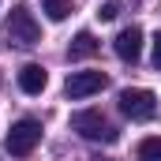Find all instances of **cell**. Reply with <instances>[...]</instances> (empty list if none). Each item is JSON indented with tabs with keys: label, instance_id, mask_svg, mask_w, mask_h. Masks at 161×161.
Returning a JSON list of instances; mask_svg holds the SVG:
<instances>
[{
	"label": "cell",
	"instance_id": "12",
	"mask_svg": "<svg viewBox=\"0 0 161 161\" xmlns=\"http://www.w3.org/2000/svg\"><path fill=\"white\" fill-rule=\"evenodd\" d=\"M154 68L161 71V30L154 34Z\"/></svg>",
	"mask_w": 161,
	"mask_h": 161
},
{
	"label": "cell",
	"instance_id": "5",
	"mask_svg": "<svg viewBox=\"0 0 161 161\" xmlns=\"http://www.w3.org/2000/svg\"><path fill=\"white\" fill-rule=\"evenodd\" d=\"M105 71H71L68 82H64V94L68 97H90V94H97V90H105Z\"/></svg>",
	"mask_w": 161,
	"mask_h": 161
},
{
	"label": "cell",
	"instance_id": "8",
	"mask_svg": "<svg viewBox=\"0 0 161 161\" xmlns=\"http://www.w3.org/2000/svg\"><path fill=\"white\" fill-rule=\"evenodd\" d=\"M94 53H97V38L90 30H79L71 38V45H68V60H90Z\"/></svg>",
	"mask_w": 161,
	"mask_h": 161
},
{
	"label": "cell",
	"instance_id": "6",
	"mask_svg": "<svg viewBox=\"0 0 161 161\" xmlns=\"http://www.w3.org/2000/svg\"><path fill=\"white\" fill-rule=\"evenodd\" d=\"M113 49H116V56H120L124 64H135L139 56H142V30L139 26H124L116 41H113Z\"/></svg>",
	"mask_w": 161,
	"mask_h": 161
},
{
	"label": "cell",
	"instance_id": "1",
	"mask_svg": "<svg viewBox=\"0 0 161 161\" xmlns=\"http://www.w3.org/2000/svg\"><path fill=\"white\" fill-rule=\"evenodd\" d=\"M8 41L19 45V49H30V45L41 41V26H38L34 11H30L26 4H15V8L8 11Z\"/></svg>",
	"mask_w": 161,
	"mask_h": 161
},
{
	"label": "cell",
	"instance_id": "10",
	"mask_svg": "<svg viewBox=\"0 0 161 161\" xmlns=\"http://www.w3.org/2000/svg\"><path fill=\"white\" fill-rule=\"evenodd\" d=\"M139 161H161V139H142L139 142Z\"/></svg>",
	"mask_w": 161,
	"mask_h": 161
},
{
	"label": "cell",
	"instance_id": "9",
	"mask_svg": "<svg viewBox=\"0 0 161 161\" xmlns=\"http://www.w3.org/2000/svg\"><path fill=\"white\" fill-rule=\"evenodd\" d=\"M41 11H45L53 23H64V19L75 11V4H71V0H41Z\"/></svg>",
	"mask_w": 161,
	"mask_h": 161
},
{
	"label": "cell",
	"instance_id": "3",
	"mask_svg": "<svg viewBox=\"0 0 161 161\" xmlns=\"http://www.w3.org/2000/svg\"><path fill=\"white\" fill-rule=\"evenodd\" d=\"M120 113L127 120L142 124V120H154V113H158V97H154V90H142V86H127L120 90Z\"/></svg>",
	"mask_w": 161,
	"mask_h": 161
},
{
	"label": "cell",
	"instance_id": "7",
	"mask_svg": "<svg viewBox=\"0 0 161 161\" xmlns=\"http://www.w3.org/2000/svg\"><path fill=\"white\" fill-rule=\"evenodd\" d=\"M45 86H49V75H45L41 64H23V68H19V90H23V94L34 97V94H41Z\"/></svg>",
	"mask_w": 161,
	"mask_h": 161
},
{
	"label": "cell",
	"instance_id": "4",
	"mask_svg": "<svg viewBox=\"0 0 161 161\" xmlns=\"http://www.w3.org/2000/svg\"><path fill=\"white\" fill-rule=\"evenodd\" d=\"M38 142H41V124H38V120H19V124H11V127H8V139H4V146H8L11 158H30Z\"/></svg>",
	"mask_w": 161,
	"mask_h": 161
},
{
	"label": "cell",
	"instance_id": "2",
	"mask_svg": "<svg viewBox=\"0 0 161 161\" xmlns=\"http://www.w3.org/2000/svg\"><path fill=\"white\" fill-rule=\"evenodd\" d=\"M71 131H79L90 142H116V131L109 127L101 109H79V113H71Z\"/></svg>",
	"mask_w": 161,
	"mask_h": 161
},
{
	"label": "cell",
	"instance_id": "11",
	"mask_svg": "<svg viewBox=\"0 0 161 161\" xmlns=\"http://www.w3.org/2000/svg\"><path fill=\"white\" fill-rule=\"evenodd\" d=\"M116 15H120V0H109V4L97 8V19H101V23H113Z\"/></svg>",
	"mask_w": 161,
	"mask_h": 161
}]
</instances>
